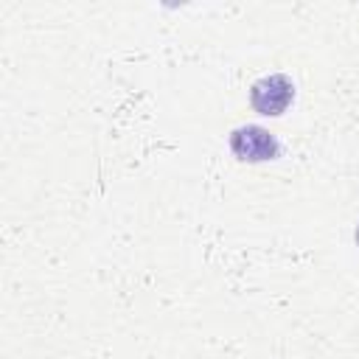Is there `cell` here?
<instances>
[{
  "label": "cell",
  "mask_w": 359,
  "mask_h": 359,
  "mask_svg": "<svg viewBox=\"0 0 359 359\" xmlns=\"http://www.w3.org/2000/svg\"><path fill=\"white\" fill-rule=\"evenodd\" d=\"M292 101H294V84L283 73H269L250 87V104L258 115L278 118L289 109Z\"/></svg>",
  "instance_id": "cell-1"
},
{
  "label": "cell",
  "mask_w": 359,
  "mask_h": 359,
  "mask_svg": "<svg viewBox=\"0 0 359 359\" xmlns=\"http://www.w3.org/2000/svg\"><path fill=\"white\" fill-rule=\"evenodd\" d=\"M230 151L244 163H264L278 157V140L269 129L247 123L230 132Z\"/></svg>",
  "instance_id": "cell-2"
}]
</instances>
